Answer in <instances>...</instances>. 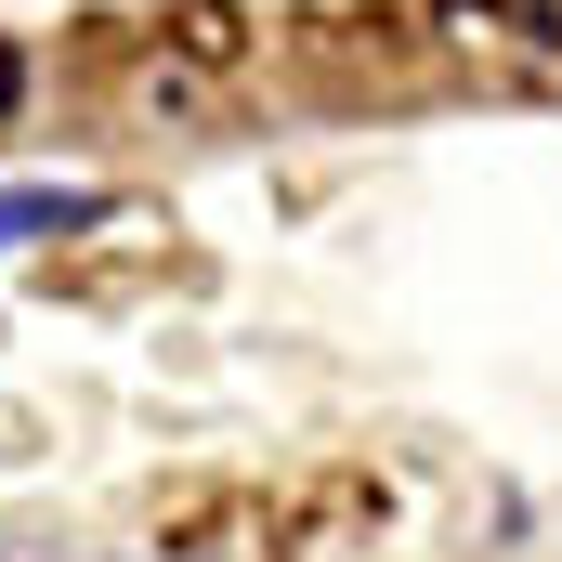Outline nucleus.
<instances>
[{
	"mask_svg": "<svg viewBox=\"0 0 562 562\" xmlns=\"http://www.w3.org/2000/svg\"><path fill=\"white\" fill-rule=\"evenodd\" d=\"M66 223H92V196H53V183H13V196H0V249H26V236H66Z\"/></svg>",
	"mask_w": 562,
	"mask_h": 562,
	"instance_id": "obj_1",
	"label": "nucleus"
},
{
	"mask_svg": "<svg viewBox=\"0 0 562 562\" xmlns=\"http://www.w3.org/2000/svg\"><path fill=\"white\" fill-rule=\"evenodd\" d=\"M0 105H13V53H0Z\"/></svg>",
	"mask_w": 562,
	"mask_h": 562,
	"instance_id": "obj_2",
	"label": "nucleus"
}]
</instances>
